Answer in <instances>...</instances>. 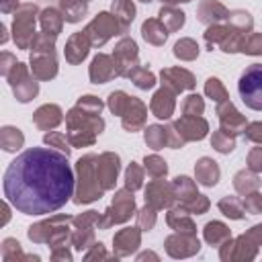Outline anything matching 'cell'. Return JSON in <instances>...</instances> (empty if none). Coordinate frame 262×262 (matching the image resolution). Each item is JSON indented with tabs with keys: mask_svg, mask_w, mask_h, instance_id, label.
Instances as JSON below:
<instances>
[{
	"mask_svg": "<svg viewBox=\"0 0 262 262\" xmlns=\"http://www.w3.org/2000/svg\"><path fill=\"white\" fill-rule=\"evenodd\" d=\"M6 201L25 215H47L61 209L74 192L68 154L31 147L16 156L2 176Z\"/></svg>",
	"mask_w": 262,
	"mask_h": 262,
	"instance_id": "1",
	"label": "cell"
},
{
	"mask_svg": "<svg viewBox=\"0 0 262 262\" xmlns=\"http://www.w3.org/2000/svg\"><path fill=\"white\" fill-rule=\"evenodd\" d=\"M242 102L252 111H262V63H252L244 70L237 82Z\"/></svg>",
	"mask_w": 262,
	"mask_h": 262,
	"instance_id": "2",
	"label": "cell"
}]
</instances>
